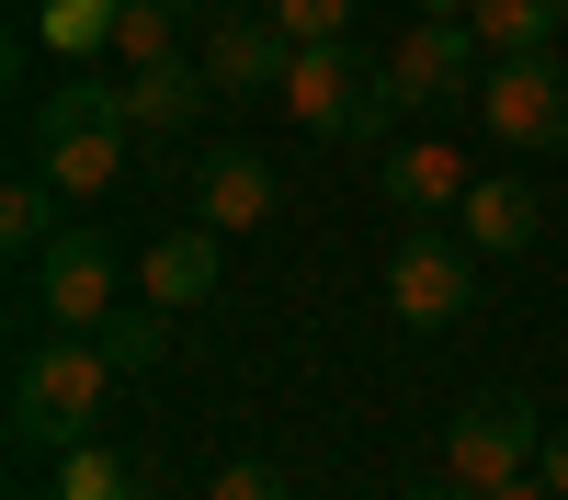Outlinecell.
Instances as JSON below:
<instances>
[{
    "instance_id": "6da1fadb",
    "label": "cell",
    "mask_w": 568,
    "mask_h": 500,
    "mask_svg": "<svg viewBox=\"0 0 568 500\" xmlns=\"http://www.w3.org/2000/svg\"><path fill=\"white\" fill-rule=\"evenodd\" d=\"M114 387H125V364L91 341V330H45V341L12 364V443H23V455L91 443V421L114 409Z\"/></svg>"
},
{
    "instance_id": "7a4b0ae2",
    "label": "cell",
    "mask_w": 568,
    "mask_h": 500,
    "mask_svg": "<svg viewBox=\"0 0 568 500\" xmlns=\"http://www.w3.org/2000/svg\"><path fill=\"white\" fill-rule=\"evenodd\" d=\"M273 103L296 114L307 136H329V149H387V125H398L387 58L364 69V45H353V34H329V45H296V69H284V91H273Z\"/></svg>"
},
{
    "instance_id": "3957f363",
    "label": "cell",
    "mask_w": 568,
    "mask_h": 500,
    "mask_svg": "<svg viewBox=\"0 0 568 500\" xmlns=\"http://www.w3.org/2000/svg\"><path fill=\"white\" fill-rule=\"evenodd\" d=\"M478 80H489V45H478V23L420 12V23L387 45V91H398V114H455V103H478Z\"/></svg>"
},
{
    "instance_id": "277c9868",
    "label": "cell",
    "mask_w": 568,
    "mask_h": 500,
    "mask_svg": "<svg viewBox=\"0 0 568 500\" xmlns=\"http://www.w3.org/2000/svg\"><path fill=\"white\" fill-rule=\"evenodd\" d=\"M23 285H34V318H45V330H103V318L125 307V296H114V285H125V262H114L103 227H58V239L34 251Z\"/></svg>"
},
{
    "instance_id": "5b68a950",
    "label": "cell",
    "mask_w": 568,
    "mask_h": 500,
    "mask_svg": "<svg viewBox=\"0 0 568 500\" xmlns=\"http://www.w3.org/2000/svg\"><path fill=\"white\" fill-rule=\"evenodd\" d=\"M387 307L409 318V330H455V318L478 307V251L444 239V227H409V239L387 251Z\"/></svg>"
},
{
    "instance_id": "8992f818",
    "label": "cell",
    "mask_w": 568,
    "mask_h": 500,
    "mask_svg": "<svg viewBox=\"0 0 568 500\" xmlns=\"http://www.w3.org/2000/svg\"><path fill=\"white\" fill-rule=\"evenodd\" d=\"M478 125L500 136V149H568V69L557 58H489Z\"/></svg>"
},
{
    "instance_id": "52a82bcc",
    "label": "cell",
    "mask_w": 568,
    "mask_h": 500,
    "mask_svg": "<svg viewBox=\"0 0 568 500\" xmlns=\"http://www.w3.org/2000/svg\"><path fill=\"white\" fill-rule=\"evenodd\" d=\"M535 455H546V443H535V421H524L511 398H466L455 421H444V478H455V489H500V478H524Z\"/></svg>"
},
{
    "instance_id": "ba28073f",
    "label": "cell",
    "mask_w": 568,
    "mask_h": 500,
    "mask_svg": "<svg viewBox=\"0 0 568 500\" xmlns=\"http://www.w3.org/2000/svg\"><path fill=\"white\" fill-rule=\"evenodd\" d=\"M194 58H205V80H216V91H251V103H262V91H284V69H296V34H284L262 0H227V12L205 23Z\"/></svg>"
},
{
    "instance_id": "9c48e42d",
    "label": "cell",
    "mask_w": 568,
    "mask_h": 500,
    "mask_svg": "<svg viewBox=\"0 0 568 500\" xmlns=\"http://www.w3.org/2000/svg\"><path fill=\"white\" fill-rule=\"evenodd\" d=\"M205 58H160V69H125V125H136V149H182V136L205 125Z\"/></svg>"
},
{
    "instance_id": "30bf717a",
    "label": "cell",
    "mask_w": 568,
    "mask_h": 500,
    "mask_svg": "<svg viewBox=\"0 0 568 500\" xmlns=\"http://www.w3.org/2000/svg\"><path fill=\"white\" fill-rule=\"evenodd\" d=\"M125 149H136L125 125H58V136H23V160H34L45 182H58L69 205H91V194H114V182H125Z\"/></svg>"
},
{
    "instance_id": "8fae6325",
    "label": "cell",
    "mask_w": 568,
    "mask_h": 500,
    "mask_svg": "<svg viewBox=\"0 0 568 500\" xmlns=\"http://www.w3.org/2000/svg\"><path fill=\"white\" fill-rule=\"evenodd\" d=\"M216 239H227V227H205V216H194V227H160V239L136 251V296H160V307H205V296H216V262H227Z\"/></svg>"
},
{
    "instance_id": "7c38bea8",
    "label": "cell",
    "mask_w": 568,
    "mask_h": 500,
    "mask_svg": "<svg viewBox=\"0 0 568 500\" xmlns=\"http://www.w3.org/2000/svg\"><path fill=\"white\" fill-rule=\"evenodd\" d=\"M375 182H387V205H409V216H444V205H466V171L444 136H387V149H375Z\"/></svg>"
},
{
    "instance_id": "4fadbf2b",
    "label": "cell",
    "mask_w": 568,
    "mask_h": 500,
    "mask_svg": "<svg viewBox=\"0 0 568 500\" xmlns=\"http://www.w3.org/2000/svg\"><path fill=\"white\" fill-rule=\"evenodd\" d=\"M194 216L205 227H262L273 216V160L262 149H205L194 160Z\"/></svg>"
},
{
    "instance_id": "5bb4252c",
    "label": "cell",
    "mask_w": 568,
    "mask_h": 500,
    "mask_svg": "<svg viewBox=\"0 0 568 500\" xmlns=\"http://www.w3.org/2000/svg\"><path fill=\"white\" fill-rule=\"evenodd\" d=\"M455 239L466 251H535V194H524V182H466Z\"/></svg>"
},
{
    "instance_id": "9a60e30c",
    "label": "cell",
    "mask_w": 568,
    "mask_h": 500,
    "mask_svg": "<svg viewBox=\"0 0 568 500\" xmlns=\"http://www.w3.org/2000/svg\"><path fill=\"white\" fill-rule=\"evenodd\" d=\"M114 12L125 0H34V45L58 69H91V58H114Z\"/></svg>"
},
{
    "instance_id": "2e32d148",
    "label": "cell",
    "mask_w": 568,
    "mask_h": 500,
    "mask_svg": "<svg viewBox=\"0 0 568 500\" xmlns=\"http://www.w3.org/2000/svg\"><path fill=\"white\" fill-rule=\"evenodd\" d=\"M58 125H125V80H103V69H69L45 103L23 114V136H58ZM136 136V125H125Z\"/></svg>"
},
{
    "instance_id": "e0dca14e",
    "label": "cell",
    "mask_w": 568,
    "mask_h": 500,
    "mask_svg": "<svg viewBox=\"0 0 568 500\" xmlns=\"http://www.w3.org/2000/svg\"><path fill=\"white\" fill-rule=\"evenodd\" d=\"M466 23H478V45H489V58H546V45H557V23H568V0H478Z\"/></svg>"
},
{
    "instance_id": "ac0fdd59",
    "label": "cell",
    "mask_w": 568,
    "mask_h": 500,
    "mask_svg": "<svg viewBox=\"0 0 568 500\" xmlns=\"http://www.w3.org/2000/svg\"><path fill=\"white\" fill-rule=\"evenodd\" d=\"M182 23H194V0H125V12H114V69L182 58Z\"/></svg>"
},
{
    "instance_id": "d6986e66",
    "label": "cell",
    "mask_w": 568,
    "mask_h": 500,
    "mask_svg": "<svg viewBox=\"0 0 568 500\" xmlns=\"http://www.w3.org/2000/svg\"><path fill=\"white\" fill-rule=\"evenodd\" d=\"M58 205H69V194H58L45 171H23L12 194H0V251H12L23 273H34V251H45V239H58Z\"/></svg>"
},
{
    "instance_id": "ffe728a7",
    "label": "cell",
    "mask_w": 568,
    "mask_h": 500,
    "mask_svg": "<svg viewBox=\"0 0 568 500\" xmlns=\"http://www.w3.org/2000/svg\"><path fill=\"white\" fill-rule=\"evenodd\" d=\"M160 330H171V307H160V296H125V307H114L91 341H103V353L125 364V376H149V364H160Z\"/></svg>"
},
{
    "instance_id": "44dd1931",
    "label": "cell",
    "mask_w": 568,
    "mask_h": 500,
    "mask_svg": "<svg viewBox=\"0 0 568 500\" xmlns=\"http://www.w3.org/2000/svg\"><path fill=\"white\" fill-rule=\"evenodd\" d=\"M45 467H58V500H136V467L103 455V443H69V455H45Z\"/></svg>"
},
{
    "instance_id": "7402d4cb",
    "label": "cell",
    "mask_w": 568,
    "mask_h": 500,
    "mask_svg": "<svg viewBox=\"0 0 568 500\" xmlns=\"http://www.w3.org/2000/svg\"><path fill=\"white\" fill-rule=\"evenodd\" d=\"M262 12L296 34V45H329V34H353V12H364V0H262Z\"/></svg>"
},
{
    "instance_id": "603a6c76",
    "label": "cell",
    "mask_w": 568,
    "mask_h": 500,
    "mask_svg": "<svg viewBox=\"0 0 568 500\" xmlns=\"http://www.w3.org/2000/svg\"><path fill=\"white\" fill-rule=\"evenodd\" d=\"M205 500H284V478L262 467V455H240V467H216V478H205Z\"/></svg>"
},
{
    "instance_id": "cb8c5ba5",
    "label": "cell",
    "mask_w": 568,
    "mask_h": 500,
    "mask_svg": "<svg viewBox=\"0 0 568 500\" xmlns=\"http://www.w3.org/2000/svg\"><path fill=\"white\" fill-rule=\"evenodd\" d=\"M535 478H546V489L568 500V432H546V455H535Z\"/></svg>"
},
{
    "instance_id": "d4e9b609",
    "label": "cell",
    "mask_w": 568,
    "mask_h": 500,
    "mask_svg": "<svg viewBox=\"0 0 568 500\" xmlns=\"http://www.w3.org/2000/svg\"><path fill=\"white\" fill-rule=\"evenodd\" d=\"M478 500H557V489H546V478L524 467V478H500V489H478Z\"/></svg>"
},
{
    "instance_id": "484cf974",
    "label": "cell",
    "mask_w": 568,
    "mask_h": 500,
    "mask_svg": "<svg viewBox=\"0 0 568 500\" xmlns=\"http://www.w3.org/2000/svg\"><path fill=\"white\" fill-rule=\"evenodd\" d=\"M409 500H478V489H455V478H433V489H409Z\"/></svg>"
},
{
    "instance_id": "4316f807",
    "label": "cell",
    "mask_w": 568,
    "mask_h": 500,
    "mask_svg": "<svg viewBox=\"0 0 568 500\" xmlns=\"http://www.w3.org/2000/svg\"><path fill=\"white\" fill-rule=\"evenodd\" d=\"M420 12H444V23H466V12H478V0H420Z\"/></svg>"
}]
</instances>
